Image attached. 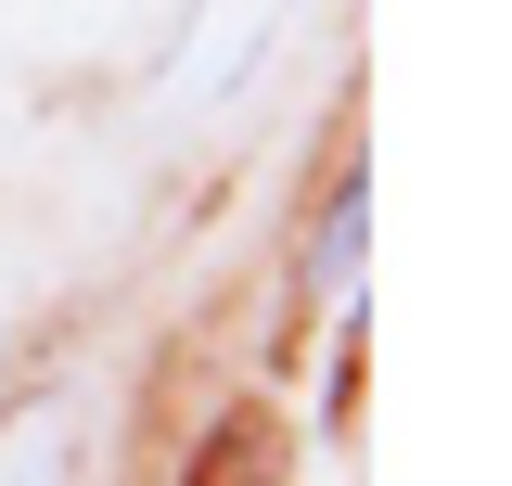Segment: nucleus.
<instances>
[{
  "mask_svg": "<svg viewBox=\"0 0 512 486\" xmlns=\"http://www.w3.org/2000/svg\"><path fill=\"white\" fill-rule=\"evenodd\" d=\"M282 13L295 0H192V26H180V64H167V116H205V103H231L244 90V64L282 39Z\"/></svg>",
  "mask_w": 512,
  "mask_h": 486,
  "instance_id": "1",
  "label": "nucleus"
},
{
  "mask_svg": "<svg viewBox=\"0 0 512 486\" xmlns=\"http://www.w3.org/2000/svg\"><path fill=\"white\" fill-rule=\"evenodd\" d=\"M359 243H372V180L333 167V180H320L308 243H295V282H308V295H346V282H359Z\"/></svg>",
  "mask_w": 512,
  "mask_h": 486,
  "instance_id": "2",
  "label": "nucleus"
},
{
  "mask_svg": "<svg viewBox=\"0 0 512 486\" xmlns=\"http://www.w3.org/2000/svg\"><path fill=\"white\" fill-rule=\"evenodd\" d=\"M64 461H77V410L64 397H39V410L0 423V486H64Z\"/></svg>",
  "mask_w": 512,
  "mask_h": 486,
  "instance_id": "3",
  "label": "nucleus"
}]
</instances>
